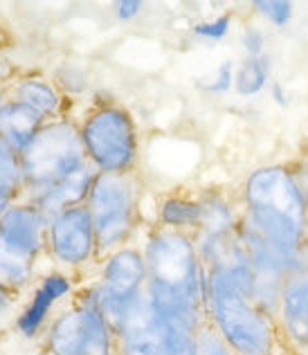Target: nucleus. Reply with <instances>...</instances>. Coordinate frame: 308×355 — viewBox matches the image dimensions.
Returning <instances> with one entry per match:
<instances>
[{
  "label": "nucleus",
  "instance_id": "obj_1",
  "mask_svg": "<svg viewBox=\"0 0 308 355\" xmlns=\"http://www.w3.org/2000/svg\"><path fill=\"white\" fill-rule=\"evenodd\" d=\"M241 223L264 236L295 268H308V191L286 164L259 166L239 189Z\"/></svg>",
  "mask_w": 308,
  "mask_h": 355
},
{
  "label": "nucleus",
  "instance_id": "obj_2",
  "mask_svg": "<svg viewBox=\"0 0 308 355\" xmlns=\"http://www.w3.org/2000/svg\"><path fill=\"white\" fill-rule=\"evenodd\" d=\"M207 272V320L237 355H295L273 313L221 270Z\"/></svg>",
  "mask_w": 308,
  "mask_h": 355
},
{
  "label": "nucleus",
  "instance_id": "obj_3",
  "mask_svg": "<svg viewBox=\"0 0 308 355\" xmlns=\"http://www.w3.org/2000/svg\"><path fill=\"white\" fill-rule=\"evenodd\" d=\"M142 252L148 270V291L176 297L200 315H207V272L194 236L153 223L142 241Z\"/></svg>",
  "mask_w": 308,
  "mask_h": 355
},
{
  "label": "nucleus",
  "instance_id": "obj_4",
  "mask_svg": "<svg viewBox=\"0 0 308 355\" xmlns=\"http://www.w3.org/2000/svg\"><path fill=\"white\" fill-rule=\"evenodd\" d=\"M88 162L99 173H137L142 155L139 124L115 97L97 95L77 117Z\"/></svg>",
  "mask_w": 308,
  "mask_h": 355
},
{
  "label": "nucleus",
  "instance_id": "obj_5",
  "mask_svg": "<svg viewBox=\"0 0 308 355\" xmlns=\"http://www.w3.org/2000/svg\"><path fill=\"white\" fill-rule=\"evenodd\" d=\"M50 216L32 200L18 198L0 216V286L30 291L48 263Z\"/></svg>",
  "mask_w": 308,
  "mask_h": 355
},
{
  "label": "nucleus",
  "instance_id": "obj_6",
  "mask_svg": "<svg viewBox=\"0 0 308 355\" xmlns=\"http://www.w3.org/2000/svg\"><path fill=\"white\" fill-rule=\"evenodd\" d=\"M144 182L137 173H97L86 205L97 234L99 261L135 243L142 225Z\"/></svg>",
  "mask_w": 308,
  "mask_h": 355
},
{
  "label": "nucleus",
  "instance_id": "obj_7",
  "mask_svg": "<svg viewBox=\"0 0 308 355\" xmlns=\"http://www.w3.org/2000/svg\"><path fill=\"white\" fill-rule=\"evenodd\" d=\"M25 191L21 198H34L90 164L81 144L79 121L74 115L52 119L36 130L21 151Z\"/></svg>",
  "mask_w": 308,
  "mask_h": 355
},
{
  "label": "nucleus",
  "instance_id": "obj_8",
  "mask_svg": "<svg viewBox=\"0 0 308 355\" xmlns=\"http://www.w3.org/2000/svg\"><path fill=\"white\" fill-rule=\"evenodd\" d=\"M95 282L101 311L119 335L128 311L146 293L148 270L142 245L130 243V245L101 259L95 272Z\"/></svg>",
  "mask_w": 308,
  "mask_h": 355
},
{
  "label": "nucleus",
  "instance_id": "obj_9",
  "mask_svg": "<svg viewBox=\"0 0 308 355\" xmlns=\"http://www.w3.org/2000/svg\"><path fill=\"white\" fill-rule=\"evenodd\" d=\"M97 234L86 202L74 205L50 216L48 225V268L63 270L77 279L97 270Z\"/></svg>",
  "mask_w": 308,
  "mask_h": 355
},
{
  "label": "nucleus",
  "instance_id": "obj_10",
  "mask_svg": "<svg viewBox=\"0 0 308 355\" xmlns=\"http://www.w3.org/2000/svg\"><path fill=\"white\" fill-rule=\"evenodd\" d=\"M83 279H77L63 270L45 268L39 279L27 291V299L21 315H18L14 333L23 340H36L48 329L54 315L72 299Z\"/></svg>",
  "mask_w": 308,
  "mask_h": 355
},
{
  "label": "nucleus",
  "instance_id": "obj_11",
  "mask_svg": "<svg viewBox=\"0 0 308 355\" xmlns=\"http://www.w3.org/2000/svg\"><path fill=\"white\" fill-rule=\"evenodd\" d=\"M5 97L36 110L45 121L72 115V99L61 90L57 79L43 70H21L5 88Z\"/></svg>",
  "mask_w": 308,
  "mask_h": 355
},
{
  "label": "nucleus",
  "instance_id": "obj_12",
  "mask_svg": "<svg viewBox=\"0 0 308 355\" xmlns=\"http://www.w3.org/2000/svg\"><path fill=\"white\" fill-rule=\"evenodd\" d=\"M117 338L119 355H171L169 338L146 293L128 311Z\"/></svg>",
  "mask_w": 308,
  "mask_h": 355
},
{
  "label": "nucleus",
  "instance_id": "obj_13",
  "mask_svg": "<svg viewBox=\"0 0 308 355\" xmlns=\"http://www.w3.org/2000/svg\"><path fill=\"white\" fill-rule=\"evenodd\" d=\"M277 322L291 351L308 353V268L288 272L277 304Z\"/></svg>",
  "mask_w": 308,
  "mask_h": 355
},
{
  "label": "nucleus",
  "instance_id": "obj_14",
  "mask_svg": "<svg viewBox=\"0 0 308 355\" xmlns=\"http://www.w3.org/2000/svg\"><path fill=\"white\" fill-rule=\"evenodd\" d=\"M83 340H86V313L79 299L72 295L39 338V351L41 355H81Z\"/></svg>",
  "mask_w": 308,
  "mask_h": 355
},
{
  "label": "nucleus",
  "instance_id": "obj_15",
  "mask_svg": "<svg viewBox=\"0 0 308 355\" xmlns=\"http://www.w3.org/2000/svg\"><path fill=\"white\" fill-rule=\"evenodd\" d=\"M155 225L182 232L196 239L203 227V205L198 189H187V187H176L171 191L160 193L155 205Z\"/></svg>",
  "mask_w": 308,
  "mask_h": 355
},
{
  "label": "nucleus",
  "instance_id": "obj_16",
  "mask_svg": "<svg viewBox=\"0 0 308 355\" xmlns=\"http://www.w3.org/2000/svg\"><path fill=\"white\" fill-rule=\"evenodd\" d=\"M198 196L203 205V227L196 236H225L239 230V193L232 196L221 187H205V189H198Z\"/></svg>",
  "mask_w": 308,
  "mask_h": 355
},
{
  "label": "nucleus",
  "instance_id": "obj_17",
  "mask_svg": "<svg viewBox=\"0 0 308 355\" xmlns=\"http://www.w3.org/2000/svg\"><path fill=\"white\" fill-rule=\"evenodd\" d=\"M97 173L99 171L95 166L88 164L86 169H81L79 173L65 178V180H61L59 184H54L50 189L41 191L39 196H34V198H25V200H32L34 205H39L48 216H54V214H59L68 207H74V205L86 202Z\"/></svg>",
  "mask_w": 308,
  "mask_h": 355
},
{
  "label": "nucleus",
  "instance_id": "obj_18",
  "mask_svg": "<svg viewBox=\"0 0 308 355\" xmlns=\"http://www.w3.org/2000/svg\"><path fill=\"white\" fill-rule=\"evenodd\" d=\"M45 124V119L18 101L5 99L0 104V137L12 144L16 151H23L34 133Z\"/></svg>",
  "mask_w": 308,
  "mask_h": 355
},
{
  "label": "nucleus",
  "instance_id": "obj_19",
  "mask_svg": "<svg viewBox=\"0 0 308 355\" xmlns=\"http://www.w3.org/2000/svg\"><path fill=\"white\" fill-rule=\"evenodd\" d=\"M25 191V173L21 151L0 137V196L18 200Z\"/></svg>",
  "mask_w": 308,
  "mask_h": 355
},
{
  "label": "nucleus",
  "instance_id": "obj_20",
  "mask_svg": "<svg viewBox=\"0 0 308 355\" xmlns=\"http://www.w3.org/2000/svg\"><path fill=\"white\" fill-rule=\"evenodd\" d=\"M270 81L268 57H246L234 74V90L241 97H255L264 92Z\"/></svg>",
  "mask_w": 308,
  "mask_h": 355
},
{
  "label": "nucleus",
  "instance_id": "obj_21",
  "mask_svg": "<svg viewBox=\"0 0 308 355\" xmlns=\"http://www.w3.org/2000/svg\"><path fill=\"white\" fill-rule=\"evenodd\" d=\"M25 291H14V288L0 286V338L7 333H14L18 315H21L25 306Z\"/></svg>",
  "mask_w": 308,
  "mask_h": 355
},
{
  "label": "nucleus",
  "instance_id": "obj_22",
  "mask_svg": "<svg viewBox=\"0 0 308 355\" xmlns=\"http://www.w3.org/2000/svg\"><path fill=\"white\" fill-rule=\"evenodd\" d=\"M194 355H237V353L223 340L216 326L209 320H205L194 335Z\"/></svg>",
  "mask_w": 308,
  "mask_h": 355
},
{
  "label": "nucleus",
  "instance_id": "obj_23",
  "mask_svg": "<svg viewBox=\"0 0 308 355\" xmlns=\"http://www.w3.org/2000/svg\"><path fill=\"white\" fill-rule=\"evenodd\" d=\"M230 27H232V14H221V16L207 18V21L196 23L191 27V34L205 41H221L228 36Z\"/></svg>",
  "mask_w": 308,
  "mask_h": 355
},
{
  "label": "nucleus",
  "instance_id": "obj_24",
  "mask_svg": "<svg viewBox=\"0 0 308 355\" xmlns=\"http://www.w3.org/2000/svg\"><path fill=\"white\" fill-rule=\"evenodd\" d=\"M255 9L277 27H286L293 18V3H284V0H257Z\"/></svg>",
  "mask_w": 308,
  "mask_h": 355
},
{
  "label": "nucleus",
  "instance_id": "obj_25",
  "mask_svg": "<svg viewBox=\"0 0 308 355\" xmlns=\"http://www.w3.org/2000/svg\"><path fill=\"white\" fill-rule=\"evenodd\" d=\"M234 74H237V65L234 61H225L219 65L216 74H214V79L205 86L207 92H214V95H223V92H228L232 86H234Z\"/></svg>",
  "mask_w": 308,
  "mask_h": 355
},
{
  "label": "nucleus",
  "instance_id": "obj_26",
  "mask_svg": "<svg viewBox=\"0 0 308 355\" xmlns=\"http://www.w3.org/2000/svg\"><path fill=\"white\" fill-rule=\"evenodd\" d=\"M243 48L248 57H266V34L261 27H248L243 34Z\"/></svg>",
  "mask_w": 308,
  "mask_h": 355
},
{
  "label": "nucleus",
  "instance_id": "obj_27",
  "mask_svg": "<svg viewBox=\"0 0 308 355\" xmlns=\"http://www.w3.org/2000/svg\"><path fill=\"white\" fill-rule=\"evenodd\" d=\"M23 68H18V65L9 59V54L0 48V90H5L9 83H12L18 74H21Z\"/></svg>",
  "mask_w": 308,
  "mask_h": 355
},
{
  "label": "nucleus",
  "instance_id": "obj_28",
  "mask_svg": "<svg viewBox=\"0 0 308 355\" xmlns=\"http://www.w3.org/2000/svg\"><path fill=\"white\" fill-rule=\"evenodd\" d=\"M142 7L144 5L139 3V0H119V3L113 5L117 21H122V23H128V21H133V18H137L142 14Z\"/></svg>",
  "mask_w": 308,
  "mask_h": 355
},
{
  "label": "nucleus",
  "instance_id": "obj_29",
  "mask_svg": "<svg viewBox=\"0 0 308 355\" xmlns=\"http://www.w3.org/2000/svg\"><path fill=\"white\" fill-rule=\"evenodd\" d=\"M14 200L12 198H5V196H0V216H3L5 214V209L9 207V205H12Z\"/></svg>",
  "mask_w": 308,
  "mask_h": 355
},
{
  "label": "nucleus",
  "instance_id": "obj_30",
  "mask_svg": "<svg viewBox=\"0 0 308 355\" xmlns=\"http://www.w3.org/2000/svg\"><path fill=\"white\" fill-rule=\"evenodd\" d=\"M306 263H308V243H306Z\"/></svg>",
  "mask_w": 308,
  "mask_h": 355
}]
</instances>
